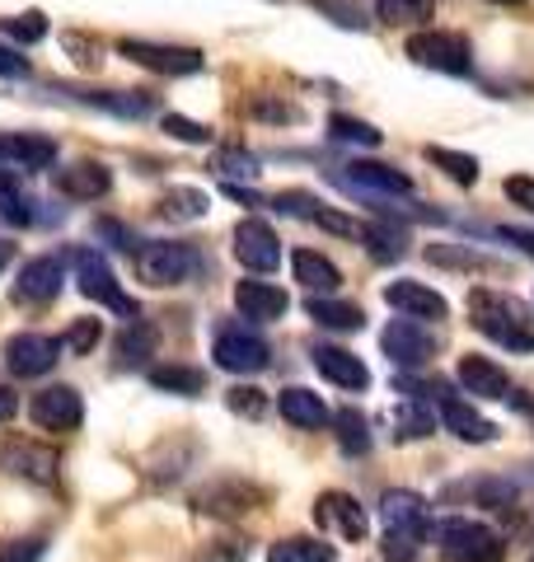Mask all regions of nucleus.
Segmentation results:
<instances>
[{"instance_id": "obj_1", "label": "nucleus", "mask_w": 534, "mask_h": 562, "mask_svg": "<svg viewBox=\"0 0 534 562\" xmlns=\"http://www.w3.org/2000/svg\"><path fill=\"white\" fill-rule=\"evenodd\" d=\"M469 319L497 347H507V351H534V314H530L525 301H515V295L488 291V286L469 291Z\"/></svg>"}, {"instance_id": "obj_2", "label": "nucleus", "mask_w": 534, "mask_h": 562, "mask_svg": "<svg viewBox=\"0 0 534 562\" xmlns=\"http://www.w3.org/2000/svg\"><path fill=\"white\" fill-rule=\"evenodd\" d=\"M132 268L146 286H183V281L198 277L202 254L183 239H146L132 254Z\"/></svg>"}, {"instance_id": "obj_3", "label": "nucleus", "mask_w": 534, "mask_h": 562, "mask_svg": "<svg viewBox=\"0 0 534 562\" xmlns=\"http://www.w3.org/2000/svg\"><path fill=\"white\" fill-rule=\"evenodd\" d=\"M432 539L450 562H502L507 558L502 535L488 530V525H478V520H469V516L432 520Z\"/></svg>"}, {"instance_id": "obj_4", "label": "nucleus", "mask_w": 534, "mask_h": 562, "mask_svg": "<svg viewBox=\"0 0 534 562\" xmlns=\"http://www.w3.org/2000/svg\"><path fill=\"white\" fill-rule=\"evenodd\" d=\"M408 57L426 70H445V76H469L474 70V47L465 33H445V29H422L408 38Z\"/></svg>"}, {"instance_id": "obj_5", "label": "nucleus", "mask_w": 534, "mask_h": 562, "mask_svg": "<svg viewBox=\"0 0 534 562\" xmlns=\"http://www.w3.org/2000/svg\"><path fill=\"white\" fill-rule=\"evenodd\" d=\"M70 262H76V281H80V291L89 295V301L109 305V310L122 314L127 324L141 319V310L127 301V295H122L118 277H113V268H109V258H103L99 249H76V254H70Z\"/></svg>"}, {"instance_id": "obj_6", "label": "nucleus", "mask_w": 534, "mask_h": 562, "mask_svg": "<svg viewBox=\"0 0 534 562\" xmlns=\"http://www.w3.org/2000/svg\"><path fill=\"white\" fill-rule=\"evenodd\" d=\"M211 357H216V366L230 375H258L272 366V347H267L258 333H248L244 324H225L216 333V342H211Z\"/></svg>"}, {"instance_id": "obj_7", "label": "nucleus", "mask_w": 534, "mask_h": 562, "mask_svg": "<svg viewBox=\"0 0 534 562\" xmlns=\"http://www.w3.org/2000/svg\"><path fill=\"white\" fill-rule=\"evenodd\" d=\"M0 469L14 473V479L47 487V483H57V473H62V454L52 446L24 441V436H0Z\"/></svg>"}, {"instance_id": "obj_8", "label": "nucleus", "mask_w": 534, "mask_h": 562, "mask_svg": "<svg viewBox=\"0 0 534 562\" xmlns=\"http://www.w3.org/2000/svg\"><path fill=\"white\" fill-rule=\"evenodd\" d=\"M57 160V140L38 132H0V179L14 173H38Z\"/></svg>"}, {"instance_id": "obj_9", "label": "nucleus", "mask_w": 534, "mask_h": 562, "mask_svg": "<svg viewBox=\"0 0 534 562\" xmlns=\"http://www.w3.org/2000/svg\"><path fill=\"white\" fill-rule=\"evenodd\" d=\"M118 52L127 61L155 70V76H192V70H202V52L198 47H169V43H146V38H122Z\"/></svg>"}, {"instance_id": "obj_10", "label": "nucleus", "mask_w": 534, "mask_h": 562, "mask_svg": "<svg viewBox=\"0 0 534 562\" xmlns=\"http://www.w3.org/2000/svg\"><path fill=\"white\" fill-rule=\"evenodd\" d=\"M314 520H319V530L324 535H337L347 543H366V535H370V520L361 512V502L347 497V492H319Z\"/></svg>"}, {"instance_id": "obj_11", "label": "nucleus", "mask_w": 534, "mask_h": 562, "mask_svg": "<svg viewBox=\"0 0 534 562\" xmlns=\"http://www.w3.org/2000/svg\"><path fill=\"white\" fill-rule=\"evenodd\" d=\"M29 417H33V427H43V431H76L85 422V403L70 384H47V390L29 398Z\"/></svg>"}, {"instance_id": "obj_12", "label": "nucleus", "mask_w": 534, "mask_h": 562, "mask_svg": "<svg viewBox=\"0 0 534 562\" xmlns=\"http://www.w3.org/2000/svg\"><path fill=\"white\" fill-rule=\"evenodd\" d=\"M380 347H385V357L394 361V366H403V371H418V366L432 361L436 333L422 328L418 319H394V324L380 333Z\"/></svg>"}, {"instance_id": "obj_13", "label": "nucleus", "mask_w": 534, "mask_h": 562, "mask_svg": "<svg viewBox=\"0 0 534 562\" xmlns=\"http://www.w3.org/2000/svg\"><path fill=\"white\" fill-rule=\"evenodd\" d=\"M337 188H347L352 198H370V192H389V198H408L413 192V179L399 173L394 165H380V160H356L347 165V173H333Z\"/></svg>"}, {"instance_id": "obj_14", "label": "nucleus", "mask_w": 534, "mask_h": 562, "mask_svg": "<svg viewBox=\"0 0 534 562\" xmlns=\"http://www.w3.org/2000/svg\"><path fill=\"white\" fill-rule=\"evenodd\" d=\"M57 361H62V342L47 338V333H14L5 342V366H10V375H20V380L47 375Z\"/></svg>"}, {"instance_id": "obj_15", "label": "nucleus", "mask_w": 534, "mask_h": 562, "mask_svg": "<svg viewBox=\"0 0 534 562\" xmlns=\"http://www.w3.org/2000/svg\"><path fill=\"white\" fill-rule=\"evenodd\" d=\"M380 520H385V535H413V539H432V512L418 492L394 487L380 497Z\"/></svg>"}, {"instance_id": "obj_16", "label": "nucleus", "mask_w": 534, "mask_h": 562, "mask_svg": "<svg viewBox=\"0 0 534 562\" xmlns=\"http://www.w3.org/2000/svg\"><path fill=\"white\" fill-rule=\"evenodd\" d=\"M235 258L244 262L248 272H272L277 262H281V239H277V231L267 221H258V216H244L240 225H235Z\"/></svg>"}, {"instance_id": "obj_17", "label": "nucleus", "mask_w": 534, "mask_h": 562, "mask_svg": "<svg viewBox=\"0 0 534 562\" xmlns=\"http://www.w3.org/2000/svg\"><path fill=\"white\" fill-rule=\"evenodd\" d=\"M385 301L394 305L403 319H418V324H426V319H445L450 314V305H445V295L441 291H432V286H422V281H389L385 286Z\"/></svg>"}, {"instance_id": "obj_18", "label": "nucleus", "mask_w": 534, "mask_h": 562, "mask_svg": "<svg viewBox=\"0 0 534 562\" xmlns=\"http://www.w3.org/2000/svg\"><path fill=\"white\" fill-rule=\"evenodd\" d=\"M62 272H66V262L57 254H43V258H29L24 268H20V281H14V295L29 305H47V301H57L62 295Z\"/></svg>"}, {"instance_id": "obj_19", "label": "nucleus", "mask_w": 534, "mask_h": 562, "mask_svg": "<svg viewBox=\"0 0 534 562\" xmlns=\"http://www.w3.org/2000/svg\"><path fill=\"white\" fill-rule=\"evenodd\" d=\"M310 357H314V371L324 375L329 384H337V390H366V384H370V371L361 366V357H356V351H347V347L314 342Z\"/></svg>"}, {"instance_id": "obj_20", "label": "nucleus", "mask_w": 534, "mask_h": 562, "mask_svg": "<svg viewBox=\"0 0 534 562\" xmlns=\"http://www.w3.org/2000/svg\"><path fill=\"white\" fill-rule=\"evenodd\" d=\"M235 310L254 324H277L291 310V295L272 286V281H240L235 286Z\"/></svg>"}, {"instance_id": "obj_21", "label": "nucleus", "mask_w": 534, "mask_h": 562, "mask_svg": "<svg viewBox=\"0 0 534 562\" xmlns=\"http://www.w3.org/2000/svg\"><path fill=\"white\" fill-rule=\"evenodd\" d=\"M109 188H113V173H109V165H99V160H76V165L57 169V192L62 198L99 202Z\"/></svg>"}, {"instance_id": "obj_22", "label": "nucleus", "mask_w": 534, "mask_h": 562, "mask_svg": "<svg viewBox=\"0 0 534 562\" xmlns=\"http://www.w3.org/2000/svg\"><path fill=\"white\" fill-rule=\"evenodd\" d=\"M459 384L474 394V398H511V375L502 371L497 361L478 357V351H469V357H459Z\"/></svg>"}, {"instance_id": "obj_23", "label": "nucleus", "mask_w": 534, "mask_h": 562, "mask_svg": "<svg viewBox=\"0 0 534 562\" xmlns=\"http://www.w3.org/2000/svg\"><path fill=\"white\" fill-rule=\"evenodd\" d=\"M57 94H70V99H80L89 103V109H103V113H118V117H146L155 113V99L151 94H141V90H57Z\"/></svg>"}, {"instance_id": "obj_24", "label": "nucleus", "mask_w": 534, "mask_h": 562, "mask_svg": "<svg viewBox=\"0 0 534 562\" xmlns=\"http://www.w3.org/2000/svg\"><path fill=\"white\" fill-rule=\"evenodd\" d=\"M277 408H281V417H287L291 427H300V431H314V427H324V422H333L329 403L319 398V394H310V390H300V384H291V390H281Z\"/></svg>"}, {"instance_id": "obj_25", "label": "nucleus", "mask_w": 534, "mask_h": 562, "mask_svg": "<svg viewBox=\"0 0 534 562\" xmlns=\"http://www.w3.org/2000/svg\"><path fill=\"white\" fill-rule=\"evenodd\" d=\"M441 422H445V431L459 436V441H474V446L497 441V427H492L488 417H478L465 398H445L441 403Z\"/></svg>"}, {"instance_id": "obj_26", "label": "nucleus", "mask_w": 534, "mask_h": 562, "mask_svg": "<svg viewBox=\"0 0 534 562\" xmlns=\"http://www.w3.org/2000/svg\"><path fill=\"white\" fill-rule=\"evenodd\" d=\"M305 314L319 324V328H333V333H356L366 324V310L352 305V301H333V295H310L305 301Z\"/></svg>"}, {"instance_id": "obj_27", "label": "nucleus", "mask_w": 534, "mask_h": 562, "mask_svg": "<svg viewBox=\"0 0 534 562\" xmlns=\"http://www.w3.org/2000/svg\"><path fill=\"white\" fill-rule=\"evenodd\" d=\"M291 268H296V281H305L310 291H337L343 286V272H337V262L324 258V254H314V249H296L291 254Z\"/></svg>"}, {"instance_id": "obj_28", "label": "nucleus", "mask_w": 534, "mask_h": 562, "mask_svg": "<svg viewBox=\"0 0 534 562\" xmlns=\"http://www.w3.org/2000/svg\"><path fill=\"white\" fill-rule=\"evenodd\" d=\"M155 342H159L155 324H146V319L127 324V328L118 333V342H113V351H118V366H146V361L155 357Z\"/></svg>"}, {"instance_id": "obj_29", "label": "nucleus", "mask_w": 534, "mask_h": 562, "mask_svg": "<svg viewBox=\"0 0 534 562\" xmlns=\"http://www.w3.org/2000/svg\"><path fill=\"white\" fill-rule=\"evenodd\" d=\"M151 384L159 394H183V398H198L207 390V371L198 366H151Z\"/></svg>"}, {"instance_id": "obj_30", "label": "nucleus", "mask_w": 534, "mask_h": 562, "mask_svg": "<svg viewBox=\"0 0 534 562\" xmlns=\"http://www.w3.org/2000/svg\"><path fill=\"white\" fill-rule=\"evenodd\" d=\"M207 192H198V188H169L165 198L155 202V216L159 221H174V225H183V221H202L207 216Z\"/></svg>"}, {"instance_id": "obj_31", "label": "nucleus", "mask_w": 534, "mask_h": 562, "mask_svg": "<svg viewBox=\"0 0 534 562\" xmlns=\"http://www.w3.org/2000/svg\"><path fill=\"white\" fill-rule=\"evenodd\" d=\"M267 562H337V549L324 539L291 535V539H277L272 549H267Z\"/></svg>"}, {"instance_id": "obj_32", "label": "nucleus", "mask_w": 534, "mask_h": 562, "mask_svg": "<svg viewBox=\"0 0 534 562\" xmlns=\"http://www.w3.org/2000/svg\"><path fill=\"white\" fill-rule=\"evenodd\" d=\"M422 155H426V165H436L441 173H450L459 188H474L478 183V160H474V155L450 150V146H426Z\"/></svg>"}, {"instance_id": "obj_33", "label": "nucleus", "mask_w": 534, "mask_h": 562, "mask_svg": "<svg viewBox=\"0 0 534 562\" xmlns=\"http://www.w3.org/2000/svg\"><path fill=\"white\" fill-rule=\"evenodd\" d=\"M361 244L380 262H394V258L408 254V235L399 231V225H361Z\"/></svg>"}, {"instance_id": "obj_34", "label": "nucleus", "mask_w": 534, "mask_h": 562, "mask_svg": "<svg viewBox=\"0 0 534 562\" xmlns=\"http://www.w3.org/2000/svg\"><path fill=\"white\" fill-rule=\"evenodd\" d=\"M333 427H337V446H343L347 454H366L370 450V422L356 408L333 413Z\"/></svg>"}, {"instance_id": "obj_35", "label": "nucleus", "mask_w": 534, "mask_h": 562, "mask_svg": "<svg viewBox=\"0 0 534 562\" xmlns=\"http://www.w3.org/2000/svg\"><path fill=\"white\" fill-rule=\"evenodd\" d=\"M432 431H436V417L426 413L422 403L408 398V403H399V408H394V436H399V441H422V436H432Z\"/></svg>"}, {"instance_id": "obj_36", "label": "nucleus", "mask_w": 534, "mask_h": 562, "mask_svg": "<svg viewBox=\"0 0 534 562\" xmlns=\"http://www.w3.org/2000/svg\"><path fill=\"white\" fill-rule=\"evenodd\" d=\"M33 206H38V202H33L20 183L0 179V216H5L10 225H33V221H38V211H33Z\"/></svg>"}, {"instance_id": "obj_37", "label": "nucleus", "mask_w": 534, "mask_h": 562, "mask_svg": "<svg viewBox=\"0 0 534 562\" xmlns=\"http://www.w3.org/2000/svg\"><path fill=\"white\" fill-rule=\"evenodd\" d=\"M376 14H380L385 24L413 29L422 20H432V0H376Z\"/></svg>"}, {"instance_id": "obj_38", "label": "nucleus", "mask_w": 534, "mask_h": 562, "mask_svg": "<svg viewBox=\"0 0 534 562\" xmlns=\"http://www.w3.org/2000/svg\"><path fill=\"white\" fill-rule=\"evenodd\" d=\"M329 132H333V140H347V146H370V150H376L380 140H385L376 127H370V122L347 117V113H333V117H329Z\"/></svg>"}, {"instance_id": "obj_39", "label": "nucleus", "mask_w": 534, "mask_h": 562, "mask_svg": "<svg viewBox=\"0 0 534 562\" xmlns=\"http://www.w3.org/2000/svg\"><path fill=\"white\" fill-rule=\"evenodd\" d=\"M99 338H103V324H99V319H76V324L66 328L62 347H66V351H76V357H89V351L99 347Z\"/></svg>"}, {"instance_id": "obj_40", "label": "nucleus", "mask_w": 534, "mask_h": 562, "mask_svg": "<svg viewBox=\"0 0 534 562\" xmlns=\"http://www.w3.org/2000/svg\"><path fill=\"white\" fill-rule=\"evenodd\" d=\"M165 132L174 140H188V146H211V127H202V122H192L183 113H165Z\"/></svg>"}, {"instance_id": "obj_41", "label": "nucleus", "mask_w": 534, "mask_h": 562, "mask_svg": "<svg viewBox=\"0 0 534 562\" xmlns=\"http://www.w3.org/2000/svg\"><path fill=\"white\" fill-rule=\"evenodd\" d=\"M225 403H230V413H240V417H263L267 413V398H263V390H254V384L225 390Z\"/></svg>"}, {"instance_id": "obj_42", "label": "nucleus", "mask_w": 534, "mask_h": 562, "mask_svg": "<svg viewBox=\"0 0 534 562\" xmlns=\"http://www.w3.org/2000/svg\"><path fill=\"white\" fill-rule=\"evenodd\" d=\"M47 553V543L38 535H29V539H5L0 543V562H43Z\"/></svg>"}, {"instance_id": "obj_43", "label": "nucleus", "mask_w": 534, "mask_h": 562, "mask_svg": "<svg viewBox=\"0 0 534 562\" xmlns=\"http://www.w3.org/2000/svg\"><path fill=\"white\" fill-rule=\"evenodd\" d=\"M248 117L281 122V127H287V122H300V109H296V103H277V99H254V103H248Z\"/></svg>"}, {"instance_id": "obj_44", "label": "nucleus", "mask_w": 534, "mask_h": 562, "mask_svg": "<svg viewBox=\"0 0 534 562\" xmlns=\"http://www.w3.org/2000/svg\"><path fill=\"white\" fill-rule=\"evenodd\" d=\"M5 33L10 38H20V43H43L47 38V20L38 10H29V14H20V20H5Z\"/></svg>"}, {"instance_id": "obj_45", "label": "nucleus", "mask_w": 534, "mask_h": 562, "mask_svg": "<svg viewBox=\"0 0 534 562\" xmlns=\"http://www.w3.org/2000/svg\"><path fill=\"white\" fill-rule=\"evenodd\" d=\"M418 549H422V539H413V535H385L380 558H385V562H413Z\"/></svg>"}, {"instance_id": "obj_46", "label": "nucleus", "mask_w": 534, "mask_h": 562, "mask_svg": "<svg viewBox=\"0 0 534 562\" xmlns=\"http://www.w3.org/2000/svg\"><path fill=\"white\" fill-rule=\"evenodd\" d=\"M314 225H324L333 235H347V239H361V221L343 216V211H314Z\"/></svg>"}, {"instance_id": "obj_47", "label": "nucleus", "mask_w": 534, "mask_h": 562, "mask_svg": "<svg viewBox=\"0 0 534 562\" xmlns=\"http://www.w3.org/2000/svg\"><path fill=\"white\" fill-rule=\"evenodd\" d=\"M94 231H99L103 239H113L118 249H127V254H136L141 244H146V239H136V235H132V231H127V225H122V221H94Z\"/></svg>"}, {"instance_id": "obj_48", "label": "nucleus", "mask_w": 534, "mask_h": 562, "mask_svg": "<svg viewBox=\"0 0 534 562\" xmlns=\"http://www.w3.org/2000/svg\"><path fill=\"white\" fill-rule=\"evenodd\" d=\"M502 192H507V202H511V206L534 211V179H525V173H515V179H507V183H502Z\"/></svg>"}, {"instance_id": "obj_49", "label": "nucleus", "mask_w": 534, "mask_h": 562, "mask_svg": "<svg viewBox=\"0 0 534 562\" xmlns=\"http://www.w3.org/2000/svg\"><path fill=\"white\" fill-rule=\"evenodd\" d=\"M310 206H319L310 192H281V198H277V211H287V216H310V221H314Z\"/></svg>"}, {"instance_id": "obj_50", "label": "nucleus", "mask_w": 534, "mask_h": 562, "mask_svg": "<svg viewBox=\"0 0 534 562\" xmlns=\"http://www.w3.org/2000/svg\"><path fill=\"white\" fill-rule=\"evenodd\" d=\"M0 76H5V80H24V76H29V61L20 57V52L0 47Z\"/></svg>"}, {"instance_id": "obj_51", "label": "nucleus", "mask_w": 534, "mask_h": 562, "mask_svg": "<svg viewBox=\"0 0 534 562\" xmlns=\"http://www.w3.org/2000/svg\"><path fill=\"white\" fill-rule=\"evenodd\" d=\"M488 235H497V239H507V244H521V249L534 258V235L530 231H511V225H497V231H488Z\"/></svg>"}, {"instance_id": "obj_52", "label": "nucleus", "mask_w": 534, "mask_h": 562, "mask_svg": "<svg viewBox=\"0 0 534 562\" xmlns=\"http://www.w3.org/2000/svg\"><path fill=\"white\" fill-rule=\"evenodd\" d=\"M221 169H225V173H254L258 160H254V155H244V150H230L225 160H221Z\"/></svg>"}, {"instance_id": "obj_53", "label": "nucleus", "mask_w": 534, "mask_h": 562, "mask_svg": "<svg viewBox=\"0 0 534 562\" xmlns=\"http://www.w3.org/2000/svg\"><path fill=\"white\" fill-rule=\"evenodd\" d=\"M14 413H20V394H14V390H5V384H0V422H10Z\"/></svg>"}, {"instance_id": "obj_54", "label": "nucleus", "mask_w": 534, "mask_h": 562, "mask_svg": "<svg viewBox=\"0 0 534 562\" xmlns=\"http://www.w3.org/2000/svg\"><path fill=\"white\" fill-rule=\"evenodd\" d=\"M10 258H14V244H5V239H0V272L10 268Z\"/></svg>"}, {"instance_id": "obj_55", "label": "nucleus", "mask_w": 534, "mask_h": 562, "mask_svg": "<svg viewBox=\"0 0 534 562\" xmlns=\"http://www.w3.org/2000/svg\"><path fill=\"white\" fill-rule=\"evenodd\" d=\"M497 5H521V0H497Z\"/></svg>"}, {"instance_id": "obj_56", "label": "nucleus", "mask_w": 534, "mask_h": 562, "mask_svg": "<svg viewBox=\"0 0 534 562\" xmlns=\"http://www.w3.org/2000/svg\"><path fill=\"white\" fill-rule=\"evenodd\" d=\"M530 562H534V558H530Z\"/></svg>"}]
</instances>
